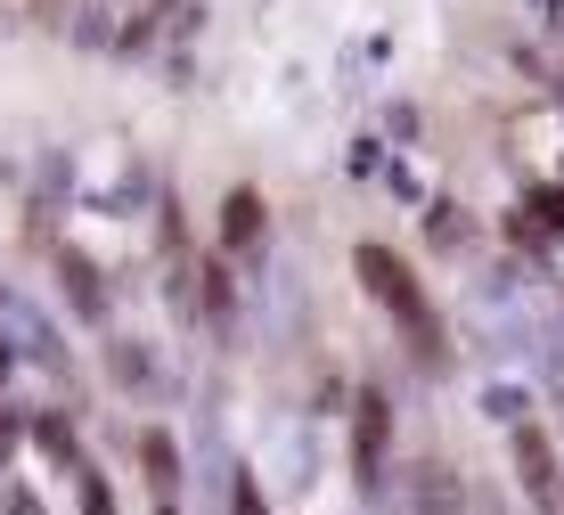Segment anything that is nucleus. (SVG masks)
<instances>
[{
	"instance_id": "nucleus-7",
	"label": "nucleus",
	"mask_w": 564,
	"mask_h": 515,
	"mask_svg": "<svg viewBox=\"0 0 564 515\" xmlns=\"http://www.w3.org/2000/svg\"><path fill=\"white\" fill-rule=\"evenodd\" d=\"M140 483L155 491V500H181V483H188V459H181V442H172L164 426H140Z\"/></svg>"
},
{
	"instance_id": "nucleus-17",
	"label": "nucleus",
	"mask_w": 564,
	"mask_h": 515,
	"mask_svg": "<svg viewBox=\"0 0 564 515\" xmlns=\"http://www.w3.org/2000/svg\"><path fill=\"white\" fill-rule=\"evenodd\" d=\"M377 181H384V189H393V196H401V205H425V181H417V172H410V164H377Z\"/></svg>"
},
{
	"instance_id": "nucleus-11",
	"label": "nucleus",
	"mask_w": 564,
	"mask_h": 515,
	"mask_svg": "<svg viewBox=\"0 0 564 515\" xmlns=\"http://www.w3.org/2000/svg\"><path fill=\"white\" fill-rule=\"evenodd\" d=\"M107 368H115V385H131V393H148V385H155L148 344H131V335H115V344H107Z\"/></svg>"
},
{
	"instance_id": "nucleus-23",
	"label": "nucleus",
	"mask_w": 564,
	"mask_h": 515,
	"mask_svg": "<svg viewBox=\"0 0 564 515\" xmlns=\"http://www.w3.org/2000/svg\"><path fill=\"white\" fill-rule=\"evenodd\" d=\"M556 426H564V385H556Z\"/></svg>"
},
{
	"instance_id": "nucleus-22",
	"label": "nucleus",
	"mask_w": 564,
	"mask_h": 515,
	"mask_svg": "<svg viewBox=\"0 0 564 515\" xmlns=\"http://www.w3.org/2000/svg\"><path fill=\"white\" fill-rule=\"evenodd\" d=\"M482 515H508V507H499V500H482Z\"/></svg>"
},
{
	"instance_id": "nucleus-3",
	"label": "nucleus",
	"mask_w": 564,
	"mask_h": 515,
	"mask_svg": "<svg viewBox=\"0 0 564 515\" xmlns=\"http://www.w3.org/2000/svg\"><path fill=\"white\" fill-rule=\"evenodd\" d=\"M140 189H148V172H140V155L131 148H99L83 164V181H74V196H83V213H107V222H131L140 213Z\"/></svg>"
},
{
	"instance_id": "nucleus-12",
	"label": "nucleus",
	"mask_w": 564,
	"mask_h": 515,
	"mask_svg": "<svg viewBox=\"0 0 564 515\" xmlns=\"http://www.w3.org/2000/svg\"><path fill=\"white\" fill-rule=\"evenodd\" d=\"M425 237H434V254H458L466 237H475V222H466L451 196H434V205H425Z\"/></svg>"
},
{
	"instance_id": "nucleus-8",
	"label": "nucleus",
	"mask_w": 564,
	"mask_h": 515,
	"mask_svg": "<svg viewBox=\"0 0 564 515\" xmlns=\"http://www.w3.org/2000/svg\"><path fill=\"white\" fill-rule=\"evenodd\" d=\"M197 303H205L213 335H229V328H238V279H229V254H221V246H213L205 262H197Z\"/></svg>"
},
{
	"instance_id": "nucleus-20",
	"label": "nucleus",
	"mask_w": 564,
	"mask_h": 515,
	"mask_svg": "<svg viewBox=\"0 0 564 515\" xmlns=\"http://www.w3.org/2000/svg\"><path fill=\"white\" fill-rule=\"evenodd\" d=\"M9 376H17V335L0 328V385H9Z\"/></svg>"
},
{
	"instance_id": "nucleus-4",
	"label": "nucleus",
	"mask_w": 564,
	"mask_h": 515,
	"mask_svg": "<svg viewBox=\"0 0 564 515\" xmlns=\"http://www.w3.org/2000/svg\"><path fill=\"white\" fill-rule=\"evenodd\" d=\"M508 450H516V483H523V500H532L540 515H564V474H556V442H549V426H540V418L508 426Z\"/></svg>"
},
{
	"instance_id": "nucleus-16",
	"label": "nucleus",
	"mask_w": 564,
	"mask_h": 515,
	"mask_svg": "<svg viewBox=\"0 0 564 515\" xmlns=\"http://www.w3.org/2000/svg\"><path fill=\"white\" fill-rule=\"evenodd\" d=\"M523 213H532L549 237H564V189H523Z\"/></svg>"
},
{
	"instance_id": "nucleus-15",
	"label": "nucleus",
	"mask_w": 564,
	"mask_h": 515,
	"mask_svg": "<svg viewBox=\"0 0 564 515\" xmlns=\"http://www.w3.org/2000/svg\"><path fill=\"white\" fill-rule=\"evenodd\" d=\"M482 409H491L499 426H523V418H532V393H523V385H491V393H482Z\"/></svg>"
},
{
	"instance_id": "nucleus-14",
	"label": "nucleus",
	"mask_w": 564,
	"mask_h": 515,
	"mask_svg": "<svg viewBox=\"0 0 564 515\" xmlns=\"http://www.w3.org/2000/svg\"><path fill=\"white\" fill-rule=\"evenodd\" d=\"M229 515H270V491H262V474H254V466L229 474Z\"/></svg>"
},
{
	"instance_id": "nucleus-5",
	"label": "nucleus",
	"mask_w": 564,
	"mask_h": 515,
	"mask_svg": "<svg viewBox=\"0 0 564 515\" xmlns=\"http://www.w3.org/2000/svg\"><path fill=\"white\" fill-rule=\"evenodd\" d=\"M57 294H66V311H74L90 335H107L115 303H107V279H99V262H90L83 246H57Z\"/></svg>"
},
{
	"instance_id": "nucleus-1",
	"label": "nucleus",
	"mask_w": 564,
	"mask_h": 515,
	"mask_svg": "<svg viewBox=\"0 0 564 515\" xmlns=\"http://www.w3.org/2000/svg\"><path fill=\"white\" fill-rule=\"evenodd\" d=\"M352 270H360V287H368V303L384 311V320H393L401 335H410V352L425 368H442L451 361V335H442V311L425 303V287H417V270L401 262L393 246H377V237H360L352 246Z\"/></svg>"
},
{
	"instance_id": "nucleus-18",
	"label": "nucleus",
	"mask_w": 564,
	"mask_h": 515,
	"mask_svg": "<svg viewBox=\"0 0 564 515\" xmlns=\"http://www.w3.org/2000/svg\"><path fill=\"white\" fill-rule=\"evenodd\" d=\"M74 42L99 50V42H115V33H107V17H74Z\"/></svg>"
},
{
	"instance_id": "nucleus-6",
	"label": "nucleus",
	"mask_w": 564,
	"mask_h": 515,
	"mask_svg": "<svg viewBox=\"0 0 564 515\" xmlns=\"http://www.w3.org/2000/svg\"><path fill=\"white\" fill-rule=\"evenodd\" d=\"M262 246H270V205H262V189H229V196H221V254H229V262H262Z\"/></svg>"
},
{
	"instance_id": "nucleus-13",
	"label": "nucleus",
	"mask_w": 564,
	"mask_h": 515,
	"mask_svg": "<svg viewBox=\"0 0 564 515\" xmlns=\"http://www.w3.org/2000/svg\"><path fill=\"white\" fill-rule=\"evenodd\" d=\"M66 483H74V507H83V515H115V483H107V474L90 466V459H74V466H66Z\"/></svg>"
},
{
	"instance_id": "nucleus-2",
	"label": "nucleus",
	"mask_w": 564,
	"mask_h": 515,
	"mask_svg": "<svg viewBox=\"0 0 564 515\" xmlns=\"http://www.w3.org/2000/svg\"><path fill=\"white\" fill-rule=\"evenodd\" d=\"M344 418H352V483L377 500V491H384V459H393V393L360 385Z\"/></svg>"
},
{
	"instance_id": "nucleus-9",
	"label": "nucleus",
	"mask_w": 564,
	"mask_h": 515,
	"mask_svg": "<svg viewBox=\"0 0 564 515\" xmlns=\"http://www.w3.org/2000/svg\"><path fill=\"white\" fill-rule=\"evenodd\" d=\"M410 507L417 515H466V483L442 459H425V466H410Z\"/></svg>"
},
{
	"instance_id": "nucleus-19",
	"label": "nucleus",
	"mask_w": 564,
	"mask_h": 515,
	"mask_svg": "<svg viewBox=\"0 0 564 515\" xmlns=\"http://www.w3.org/2000/svg\"><path fill=\"white\" fill-rule=\"evenodd\" d=\"M523 9H532V17H540L549 33H564V0H523Z\"/></svg>"
},
{
	"instance_id": "nucleus-21",
	"label": "nucleus",
	"mask_w": 564,
	"mask_h": 515,
	"mask_svg": "<svg viewBox=\"0 0 564 515\" xmlns=\"http://www.w3.org/2000/svg\"><path fill=\"white\" fill-rule=\"evenodd\" d=\"M155 515H181V500H155Z\"/></svg>"
},
{
	"instance_id": "nucleus-10",
	"label": "nucleus",
	"mask_w": 564,
	"mask_h": 515,
	"mask_svg": "<svg viewBox=\"0 0 564 515\" xmlns=\"http://www.w3.org/2000/svg\"><path fill=\"white\" fill-rule=\"evenodd\" d=\"M25 433H33V450H42V459L66 474L74 459H83V433H74V418H57V409H33L25 418Z\"/></svg>"
}]
</instances>
